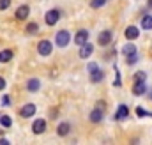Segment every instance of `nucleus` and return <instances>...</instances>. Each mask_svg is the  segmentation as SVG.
<instances>
[{
  "instance_id": "1",
  "label": "nucleus",
  "mask_w": 152,
  "mask_h": 145,
  "mask_svg": "<svg viewBox=\"0 0 152 145\" xmlns=\"http://www.w3.org/2000/svg\"><path fill=\"white\" fill-rule=\"evenodd\" d=\"M51 50H53V44H51V41H48V39H42L37 44V51L42 57H48V55L51 53Z\"/></svg>"
},
{
  "instance_id": "13",
  "label": "nucleus",
  "mask_w": 152,
  "mask_h": 145,
  "mask_svg": "<svg viewBox=\"0 0 152 145\" xmlns=\"http://www.w3.org/2000/svg\"><path fill=\"white\" fill-rule=\"evenodd\" d=\"M39 87H41V81H39L37 78H30V80L27 81V89H28L30 92H37Z\"/></svg>"
},
{
  "instance_id": "18",
  "label": "nucleus",
  "mask_w": 152,
  "mask_h": 145,
  "mask_svg": "<svg viewBox=\"0 0 152 145\" xmlns=\"http://www.w3.org/2000/svg\"><path fill=\"white\" fill-rule=\"evenodd\" d=\"M12 59V51L11 50H2L0 51V62H9Z\"/></svg>"
},
{
  "instance_id": "10",
  "label": "nucleus",
  "mask_w": 152,
  "mask_h": 145,
  "mask_svg": "<svg viewBox=\"0 0 152 145\" xmlns=\"http://www.w3.org/2000/svg\"><path fill=\"white\" fill-rule=\"evenodd\" d=\"M103 115H104V113H103V110L96 108V110H92V111H90V117H88V119H90V122H96V124H97V122H101V120H103Z\"/></svg>"
},
{
  "instance_id": "17",
  "label": "nucleus",
  "mask_w": 152,
  "mask_h": 145,
  "mask_svg": "<svg viewBox=\"0 0 152 145\" xmlns=\"http://www.w3.org/2000/svg\"><path fill=\"white\" fill-rule=\"evenodd\" d=\"M142 29H145V30H151L152 29V16L151 14H147V16L142 18Z\"/></svg>"
},
{
  "instance_id": "32",
  "label": "nucleus",
  "mask_w": 152,
  "mask_h": 145,
  "mask_svg": "<svg viewBox=\"0 0 152 145\" xmlns=\"http://www.w3.org/2000/svg\"><path fill=\"white\" fill-rule=\"evenodd\" d=\"M7 144H9L7 140H0V145H7Z\"/></svg>"
},
{
  "instance_id": "5",
  "label": "nucleus",
  "mask_w": 152,
  "mask_h": 145,
  "mask_svg": "<svg viewBox=\"0 0 152 145\" xmlns=\"http://www.w3.org/2000/svg\"><path fill=\"white\" fill-rule=\"evenodd\" d=\"M87 41H88V32H87L85 29H81V30L76 32V36H75V44L76 46H83Z\"/></svg>"
},
{
  "instance_id": "16",
  "label": "nucleus",
  "mask_w": 152,
  "mask_h": 145,
  "mask_svg": "<svg viewBox=\"0 0 152 145\" xmlns=\"http://www.w3.org/2000/svg\"><path fill=\"white\" fill-rule=\"evenodd\" d=\"M69 129H71V126H69L67 122H62V124L57 127V133H58V136H66V135H69Z\"/></svg>"
},
{
  "instance_id": "2",
  "label": "nucleus",
  "mask_w": 152,
  "mask_h": 145,
  "mask_svg": "<svg viewBox=\"0 0 152 145\" xmlns=\"http://www.w3.org/2000/svg\"><path fill=\"white\" fill-rule=\"evenodd\" d=\"M55 42H57V46H60V48L67 46V42H69V32H67V30H60V32H57Z\"/></svg>"
},
{
  "instance_id": "6",
  "label": "nucleus",
  "mask_w": 152,
  "mask_h": 145,
  "mask_svg": "<svg viewBox=\"0 0 152 145\" xmlns=\"http://www.w3.org/2000/svg\"><path fill=\"white\" fill-rule=\"evenodd\" d=\"M32 131H34L36 135H42V133L46 131V122H44L42 119L34 120V124H32Z\"/></svg>"
},
{
  "instance_id": "20",
  "label": "nucleus",
  "mask_w": 152,
  "mask_h": 145,
  "mask_svg": "<svg viewBox=\"0 0 152 145\" xmlns=\"http://www.w3.org/2000/svg\"><path fill=\"white\" fill-rule=\"evenodd\" d=\"M0 124H2L4 127H11L12 120H11V117H9V115H2V117H0Z\"/></svg>"
},
{
  "instance_id": "12",
  "label": "nucleus",
  "mask_w": 152,
  "mask_h": 145,
  "mask_svg": "<svg viewBox=\"0 0 152 145\" xmlns=\"http://www.w3.org/2000/svg\"><path fill=\"white\" fill-rule=\"evenodd\" d=\"M127 115H129V110H127V106H126V105H120V106L117 108L115 119H117V120H122V119H126Z\"/></svg>"
},
{
  "instance_id": "30",
  "label": "nucleus",
  "mask_w": 152,
  "mask_h": 145,
  "mask_svg": "<svg viewBox=\"0 0 152 145\" xmlns=\"http://www.w3.org/2000/svg\"><path fill=\"white\" fill-rule=\"evenodd\" d=\"M97 108H99V110H103V108H106V105H104L103 101H97Z\"/></svg>"
},
{
  "instance_id": "4",
  "label": "nucleus",
  "mask_w": 152,
  "mask_h": 145,
  "mask_svg": "<svg viewBox=\"0 0 152 145\" xmlns=\"http://www.w3.org/2000/svg\"><path fill=\"white\" fill-rule=\"evenodd\" d=\"M44 20H46V23L51 27V25H55V23L60 20V12H58L57 9H53V11H48V12H46V16H44Z\"/></svg>"
},
{
  "instance_id": "28",
  "label": "nucleus",
  "mask_w": 152,
  "mask_h": 145,
  "mask_svg": "<svg viewBox=\"0 0 152 145\" xmlns=\"http://www.w3.org/2000/svg\"><path fill=\"white\" fill-rule=\"evenodd\" d=\"M87 69H88V72H94L97 69V64H96V62H90V64L87 66Z\"/></svg>"
},
{
  "instance_id": "31",
  "label": "nucleus",
  "mask_w": 152,
  "mask_h": 145,
  "mask_svg": "<svg viewBox=\"0 0 152 145\" xmlns=\"http://www.w3.org/2000/svg\"><path fill=\"white\" fill-rule=\"evenodd\" d=\"M2 89H5V80H4V78H0V90H2Z\"/></svg>"
},
{
  "instance_id": "8",
  "label": "nucleus",
  "mask_w": 152,
  "mask_h": 145,
  "mask_svg": "<svg viewBox=\"0 0 152 145\" xmlns=\"http://www.w3.org/2000/svg\"><path fill=\"white\" fill-rule=\"evenodd\" d=\"M28 12H30L28 5H20V7H18V11H16V20H18V21L27 20V18H28Z\"/></svg>"
},
{
  "instance_id": "7",
  "label": "nucleus",
  "mask_w": 152,
  "mask_h": 145,
  "mask_svg": "<svg viewBox=\"0 0 152 145\" xmlns=\"http://www.w3.org/2000/svg\"><path fill=\"white\" fill-rule=\"evenodd\" d=\"M92 53H94V46H92L90 42H85V44L80 48V57H81V59H88Z\"/></svg>"
},
{
  "instance_id": "26",
  "label": "nucleus",
  "mask_w": 152,
  "mask_h": 145,
  "mask_svg": "<svg viewBox=\"0 0 152 145\" xmlns=\"http://www.w3.org/2000/svg\"><path fill=\"white\" fill-rule=\"evenodd\" d=\"M11 5V0H0V11H4V9H7Z\"/></svg>"
},
{
  "instance_id": "19",
  "label": "nucleus",
  "mask_w": 152,
  "mask_h": 145,
  "mask_svg": "<svg viewBox=\"0 0 152 145\" xmlns=\"http://www.w3.org/2000/svg\"><path fill=\"white\" fill-rule=\"evenodd\" d=\"M122 53L127 57V55H134L136 53V46L134 44H126L124 48H122Z\"/></svg>"
},
{
  "instance_id": "27",
  "label": "nucleus",
  "mask_w": 152,
  "mask_h": 145,
  "mask_svg": "<svg viewBox=\"0 0 152 145\" xmlns=\"http://www.w3.org/2000/svg\"><path fill=\"white\" fill-rule=\"evenodd\" d=\"M11 105V97L9 96H4L2 97V106H9Z\"/></svg>"
},
{
  "instance_id": "11",
  "label": "nucleus",
  "mask_w": 152,
  "mask_h": 145,
  "mask_svg": "<svg viewBox=\"0 0 152 145\" xmlns=\"http://www.w3.org/2000/svg\"><path fill=\"white\" fill-rule=\"evenodd\" d=\"M133 94H134V96L145 94V81H138V80H136V83L133 85Z\"/></svg>"
},
{
  "instance_id": "24",
  "label": "nucleus",
  "mask_w": 152,
  "mask_h": 145,
  "mask_svg": "<svg viewBox=\"0 0 152 145\" xmlns=\"http://www.w3.org/2000/svg\"><path fill=\"white\" fill-rule=\"evenodd\" d=\"M126 62H127L129 66H131V64H136V62H138V57H136V53H134V55H127V60H126Z\"/></svg>"
},
{
  "instance_id": "23",
  "label": "nucleus",
  "mask_w": 152,
  "mask_h": 145,
  "mask_svg": "<svg viewBox=\"0 0 152 145\" xmlns=\"http://www.w3.org/2000/svg\"><path fill=\"white\" fill-rule=\"evenodd\" d=\"M145 78H147V74L143 71H138L136 74H134V80H138V81H145Z\"/></svg>"
},
{
  "instance_id": "34",
  "label": "nucleus",
  "mask_w": 152,
  "mask_h": 145,
  "mask_svg": "<svg viewBox=\"0 0 152 145\" xmlns=\"http://www.w3.org/2000/svg\"><path fill=\"white\" fill-rule=\"evenodd\" d=\"M149 115H151V117H152V113H149Z\"/></svg>"
},
{
  "instance_id": "25",
  "label": "nucleus",
  "mask_w": 152,
  "mask_h": 145,
  "mask_svg": "<svg viewBox=\"0 0 152 145\" xmlns=\"http://www.w3.org/2000/svg\"><path fill=\"white\" fill-rule=\"evenodd\" d=\"M115 71H117V78H115V81H113V87H120L122 85V80H120V72H118V69L115 67Z\"/></svg>"
},
{
  "instance_id": "33",
  "label": "nucleus",
  "mask_w": 152,
  "mask_h": 145,
  "mask_svg": "<svg viewBox=\"0 0 152 145\" xmlns=\"http://www.w3.org/2000/svg\"><path fill=\"white\" fill-rule=\"evenodd\" d=\"M149 5H151V7H152V0H149Z\"/></svg>"
},
{
  "instance_id": "29",
  "label": "nucleus",
  "mask_w": 152,
  "mask_h": 145,
  "mask_svg": "<svg viewBox=\"0 0 152 145\" xmlns=\"http://www.w3.org/2000/svg\"><path fill=\"white\" fill-rule=\"evenodd\" d=\"M136 113H138L140 117H147V115H149V111H145L143 108H136Z\"/></svg>"
},
{
  "instance_id": "21",
  "label": "nucleus",
  "mask_w": 152,
  "mask_h": 145,
  "mask_svg": "<svg viewBox=\"0 0 152 145\" xmlns=\"http://www.w3.org/2000/svg\"><path fill=\"white\" fill-rule=\"evenodd\" d=\"M27 32H28V34H37L39 25L37 23H28V25H27Z\"/></svg>"
},
{
  "instance_id": "9",
  "label": "nucleus",
  "mask_w": 152,
  "mask_h": 145,
  "mask_svg": "<svg viewBox=\"0 0 152 145\" xmlns=\"http://www.w3.org/2000/svg\"><path fill=\"white\" fill-rule=\"evenodd\" d=\"M97 41H99V44H101V46H108V44H110V41H112V32H110V30L101 32L99 37H97Z\"/></svg>"
},
{
  "instance_id": "15",
  "label": "nucleus",
  "mask_w": 152,
  "mask_h": 145,
  "mask_svg": "<svg viewBox=\"0 0 152 145\" xmlns=\"http://www.w3.org/2000/svg\"><path fill=\"white\" fill-rule=\"evenodd\" d=\"M138 36H140V32H138V29H136V27H133V25H131V27H127V29H126V37H127V39H131V41H133V39H136Z\"/></svg>"
},
{
  "instance_id": "3",
  "label": "nucleus",
  "mask_w": 152,
  "mask_h": 145,
  "mask_svg": "<svg viewBox=\"0 0 152 145\" xmlns=\"http://www.w3.org/2000/svg\"><path fill=\"white\" fill-rule=\"evenodd\" d=\"M34 113H36V105H32V103H27L25 106H21V108H20V115H21L23 119L34 117Z\"/></svg>"
},
{
  "instance_id": "14",
  "label": "nucleus",
  "mask_w": 152,
  "mask_h": 145,
  "mask_svg": "<svg viewBox=\"0 0 152 145\" xmlns=\"http://www.w3.org/2000/svg\"><path fill=\"white\" fill-rule=\"evenodd\" d=\"M103 78H104V72L101 69H96L94 72H90V81L92 83H99V81H103Z\"/></svg>"
},
{
  "instance_id": "22",
  "label": "nucleus",
  "mask_w": 152,
  "mask_h": 145,
  "mask_svg": "<svg viewBox=\"0 0 152 145\" xmlns=\"http://www.w3.org/2000/svg\"><path fill=\"white\" fill-rule=\"evenodd\" d=\"M104 4H106V0H90V7H94V9H99Z\"/></svg>"
}]
</instances>
